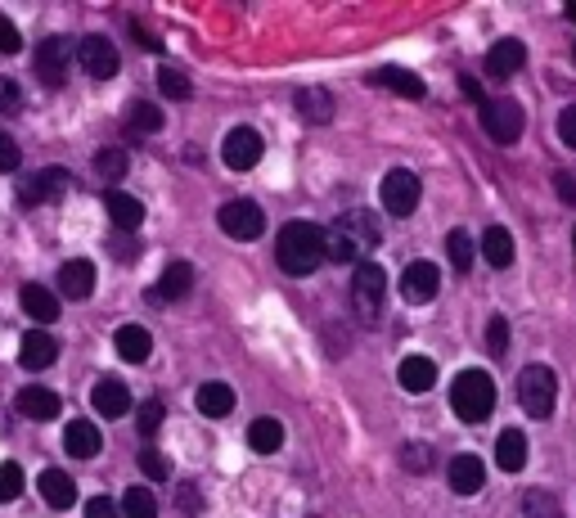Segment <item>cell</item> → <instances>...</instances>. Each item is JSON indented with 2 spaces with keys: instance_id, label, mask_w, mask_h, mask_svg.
<instances>
[{
  "instance_id": "obj_1",
  "label": "cell",
  "mask_w": 576,
  "mask_h": 518,
  "mask_svg": "<svg viewBox=\"0 0 576 518\" xmlns=\"http://www.w3.org/2000/svg\"><path fill=\"white\" fill-rule=\"evenodd\" d=\"M324 235V253L333 257V262H360L365 253H374V244H378V221H374V212H342L338 221H333L329 230H320Z\"/></svg>"
},
{
  "instance_id": "obj_2",
  "label": "cell",
  "mask_w": 576,
  "mask_h": 518,
  "mask_svg": "<svg viewBox=\"0 0 576 518\" xmlns=\"http://www.w3.org/2000/svg\"><path fill=\"white\" fill-rule=\"evenodd\" d=\"M275 262L284 275H311L324 262V235L311 221H288L275 239Z\"/></svg>"
},
{
  "instance_id": "obj_3",
  "label": "cell",
  "mask_w": 576,
  "mask_h": 518,
  "mask_svg": "<svg viewBox=\"0 0 576 518\" xmlns=\"http://www.w3.org/2000/svg\"><path fill=\"white\" fill-rule=\"evenodd\" d=\"M450 406H455V415L464 419V424H482V419L495 410V383H491V374H486V370L455 374V383H450Z\"/></svg>"
},
{
  "instance_id": "obj_4",
  "label": "cell",
  "mask_w": 576,
  "mask_h": 518,
  "mask_svg": "<svg viewBox=\"0 0 576 518\" xmlns=\"http://www.w3.org/2000/svg\"><path fill=\"white\" fill-rule=\"evenodd\" d=\"M351 307H356L360 320L383 316V307H387V275H383V266L356 262V275H351Z\"/></svg>"
},
{
  "instance_id": "obj_5",
  "label": "cell",
  "mask_w": 576,
  "mask_h": 518,
  "mask_svg": "<svg viewBox=\"0 0 576 518\" xmlns=\"http://www.w3.org/2000/svg\"><path fill=\"white\" fill-rule=\"evenodd\" d=\"M518 397L531 419H549L554 415V401H558L554 370H549V365H527V370L518 374Z\"/></svg>"
},
{
  "instance_id": "obj_6",
  "label": "cell",
  "mask_w": 576,
  "mask_h": 518,
  "mask_svg": "<svg viewBox=\"0 0 576 518\" xmlns=\"http://www.w3.org/2000/svg\"><path fill=\"white\" fill-rule=\"evenodd\" d=\"M216 221H221V230L230 239H239V244H252V239L266 230V212H261L252 199H230L221 212H216Z\"/></svg>"
},
{
  "instance_id": "obj_7",
  "label": "cell",
  "mask_w": 576,
  "mask_h": 518,
  "mask_svg": "<svg viewBox=\"0 0 576 518\" xmlns=\"http://www.w3.org/2000/svg\"><path fill=\"white\" fill-rule=\"evenodd\" d=\"M419 176L405 172V167H392V172L383 176V190H378V199H383V208L392 212V217H410L414 208H419Z\"/></svg>"
},
{
  "instance_id": "obj_8",
  "label": "cell",
  "mask_w": 576,
  "mask_h": 518,
  "mask_svg": "<svg viewBox=\"0 0 576 518\" xmlns=\"http://www.w3.org/2000/svg\"><path fill=\"white\" fill-rule=\"evenodd\" d=\"M482 131L495 145H513L522 136V104L513 100H482Z\"/></svg>"
},
{
  "instance_id": "obj_9",
  "label": "cell",
  "mask_w": 576,
  "mask_h": 518,
  "mask_svg": "<svg viewBox=\"0 0 576 518\" xmlns=\"http://www.w3.org/2000/svg\"><path fill=\"white\" fill-rule=\"evenodd\" d=\"M68 185H72L68 167H41L32 181L18 185V203H23V208H41V203L63 199V194H68Z\"/></svg>"
},
{
  "instance_id": "obj_10",
  "label": "cell",
  "mask_w": 576,
  "mask_h": 518,
  "mask_svg": "<svg viewBox=\"0 0 576 518\" xmlns=\"http://www.w3.org/2000/svg\"><path fill=\"white\" fill-rule=\"evenodd\" d=\"M221 163L230 167V172H252V167L261 163V136L252 127H234L221 145Z\"/></svg>"
},
{
  "instance_id": "obj_11",
  "label": "cell",
  "mask_w": 576,
  "mask_h": 518,
  "mask_svg": "<svg viewBox=\"0 0 576 518\" xmlns=\"http://www.w3.org/2000/svg\"><path fill=\"white\" fill-rule=\"evenodd\" d=\"M77 59H81V68H86L95 82H108V77H117V68H122V59H117V46H113L108 37H81Z\"/></svg>"
},
{
  "instance_id": "obj_12",
  "label": "cell",
  "mask_w": 576,
  "mask_h": 518,
  "mask_svg": "<svg viewBox=\"0 0 576 518\" xmlns=\"http://www.w3.org/2000/svg\"><path fill=\"white\" fill-rule=\"evenodd\" d=\"M68 59H72V41L68 37H50L36 50V77L41 86H63L68 82Z\"/></svg>"
},
{
  "instance_id": "obj_13",
  "label": "cell",
  "mask_w": 576,
  "mask_h": 518,
  "mask_svg": "<svg viewBox=\"0 0 576 518\" xmlns=\"http://www.w3.org/2000/svg\"><path fill=\"white\" fill-rule=\"evenodd\" d=\"M441 289V271L432 262H410L401 275V298L410 302V307H423V302H432Z\"/></svg>"
},
{
  "instance_id": "obj_14",
  "label": "cell",
  "mask_w": 576,
  "mask_h": 518,
  "mask_svg": "<svg viewBox=\"0 0 576 518\" xmlns=\"http://www.w3.org/2000/svg\"><path fill=\"white\" fill-rule=\"evenodd\" d=\"M522 64H527V46H522L518 37H504L500 46L486 50V77H491V82H509V77H518Z\"/></svg>"
},
{
  "instance_id": "obj_15",
  "label": "cell",
  "mask_w": 576,
  "mask_h": 518,
  "mask_svg": "<svg viewBox=\"0 0 576 518\" xmlns=\"http://www.w3.org/2000/svg\"><path fill=\"white\" fill-rule=\"evenodd\" d=\"M59 293H63V298H72V302L90 298V293H95V266H90L86 257H72V262H63Z\"/></svg>"
},
{
  "instance_id": "obj_16",
  "label": "cell",
  "mask_w": 576,
  "mask_h": 518,
  "mask_svg": "<svg viewBox=\"0 0 576 518\" xmlns=\"http://www.w3.org/2000/svg\"><path fill=\"white\" fill-rule=\"evenodd\" d=\"M18 361H23L27 370H50V365L59 361V343H54V334H45V329H27Z\"/></svg>"
},
{
  "instance_id": "obj_17",
  "label": "cell",
  "mask_w": 576,
  "mask_h": 518,
  "mask_svg": "<svg viewBox=\"0 0 576 518\" xmlns=\"http://www.w3.org/2000/svg\"><path fill=\"white\" fill-rule=\"evenodd\" d=\"M446 482H450V491H459V496H473V491H482V482H486V464L477 460V455H455L446 469Z\"/></svg>"
},
{
  "instance_id": "obj_18",
  "label": "cell",
  "mask_w": 576,
  "mask_h": 518,
  "mask_svg": "<svg viewBox=\"0 0 576 518\" xmlns=\"http://www.w3.org/2000/svg\"><path fill=\"white\" fill-rule=\"evenodd\" d=\"M36 491H41V500L50 509H72V505H77V482H72L63 469H45L41 478H36Z\"/></svg>"
},
{
  "instance_id": "obj_19",
  "label": "cell",
  "mask_w": 576,
  "mask_h": 518,
  "mask_svg": "<svg viewBox=\"0 0 576 518\" xmlns=\"http://www.w3.org/2000/svg\"><path fill=\"white\" fill-rule=\"evenodd\" d=\"M99 446H104V437H99V428L90 424V419H72L68 433H63V451H68L72 460H95Z\"/></svg>"
},
{
  "instance_id": "obj_20",
  "label": "cell",
  "mask_w": 576,
  "mask_h": 518,
  "mask_svg": "<svg viewBox=\"0 0 576 518\" xmlns=\"http://www.w3.org/2000/svg\"><path fill=\"white\" fill-rule=\"evenodd\" d=\"M14 406H18V415H27V419H36V424H45V419H54L59 415V406L63 401L54 397L50 388H41V383H32V388H23L14 397Z\"/></svg>"
},
{
  "instance_id": "obj_21",
  "label": "cell",
  "mask_w": 576,
  "mask_h": 518,
  "mask_svg": "<svg viewBox=\"0 0 576 518\" xmlns=\"http://www.w3.org/2000/svg\"><path fill=\"white\" fill-rule=\"evenodd\" d=\"M189 289H194V266H189V262H171L167 271L158 275V284H153V302H180Z\"/></svg>"
},
{
  "instance_id": "obj_22",
  "label": "cell",
  "mask_w": 576,
  "mask_h": 518,
  "mask_svg": "<svg viewBox=\"0 0 576 518\" xmlns=\"http://www.w3.org/2000/svg\"><path fill=\"white\" fill-rule=\"evenodd\" d=\"M90 401H95V410L104 419H122L126 410H131V392H126L122 379H99L95 392H90Z\"/></svg>"
},
{
  "instance_id": "obj_23",
  "label": "cell",
  "mask_w": 576,
  "mask_h": 518,
  "mask_svg": "<svg viewBox=\"0 0 576 518\" xmlns=\"http://www.w3.org/2000/svg\"><path fill=\"white\" fill-rule=\"evenodd\" d=\"M104 208H108V221L117 230H140L144 226V203L135 194H122V190H108L104 194Z\"/></svg>"
},
{
  "instance_id": "obj_24",
  "label": "cell",
  "mask_w": 576,
  "mask_h": 518,
  "mask_svg": "<svg viewBox=\"0 0 576 518\" xmlns=\"http://www.w3.org/2000/svg\"><path fill=\"white\" fill-rule=\"evenodd\" d=\"M18 302H23V311L36 325H54V320H59V298H54V289H45V284H23Z\"/></svg>"
},
{
  "instance_id": "obj_25",
  "label": "cell",
  "mask_w": 576,
  "mask_h": 518,
  "mask_svg": "<svg viewBox=\"0 0 576 518\" xmlns=\"http://www.w3.org/2000/svg\"><path fill=\"white\" fill-rule=\"evenodd\" d=\"M113 347H117L122 361L144 365V361H149V352H153V338H149V329H144V325H122L113 334Z\"/></svg>"
},
{
  "instance_id": "obj_26",
  "label": "cell",
  "mask_w": 576,
  "mask_h": 518,
  "mask_svg": "<svg viewBox=\"0 0 576 518\" xmlns=\"http://www.w3.org/2000/svg\"><path fill=\"white\" fill-rule=\"evenodd\" d=\"M369 82H374V86H383V91L405 95V100H423V95H428V86H423L414 73H405V68H378V73L369 77Z\"/></svg>"
},
{
  "instance_id": "obj_27",
  "label": "cell",
  "mask_w": 576,
  "mask_h": 518,
  "mask_svg": "<svg viewBox=\"0 0 576 518\" xmlns=\"http://www.w3.org/2000/svg\"><path fill=\"white\" fill-rule=\"evenodd\" d=\"M198 410H203V415L207 419H225V415H230V410H234V388H230V383H203V388H198Z\"/></svg>"
},
{
  "instance_id": "obj_28",
  "label": "cell",
  "mask_w": 576,
  "mask_h": 518,
  "mask_svg": "<svg viewBox=\"0 0 576 518\" xmlns=\"http://www.w3.org/2000/svg\"><path fill=\"white\" fill-rule=\"evenodd\" d=\"M297 113H302L311 127H320V122L333 118V95L324 91V86H306V91H297Z\"/></svg>"
},
{
  "instance_id": "obj_29",
  "label": "cell",
  "mask_w": 576,
  "mask_h": 518,
  "mask_svg": "<svg viewBox=\"0 0 576 518\" xmlns=\"http://www.w3.org/2000/svg\"><path fill=\"white\" fill-rule=\"evenodd\" d=\"M495 460H500L504 473H518L522 464H527V437H522L518 428H504L500 442H495Z\"/></svg>"
},
{
  "instance_id": "obj_30",
  "label": "cell",
  "mask_w": 576,
  "mask_h": 518,
  "mask_svg": "<svg viewBox=\"0 0 576 518\" xmlns=\"http://www.w3.org/2000/svg\"><path fill=\"white\" fill-rule=\"evenodd\" d=\"M437 383V365L428 356H405L401 361V388L405 392H428Z\"/></svg>"
},
{
  "instance_id": "obj_31",
  "label": "cell",
  "mask_w": 576,
  "mask_h": 518,
  "mask_svg": "<svg viewBox=\"0 0 576 518\" xmlns=\"http://www.w3.org/2000/svg\"><path fill=\"white\" fill-rule=\"evenodd\" d=\"M248 446H252L257 455H275L279 446H284V424H279V419H252Z\"/></svg>"
},
{
  "instance_id": "obj_32",
  "label": "cell",
  "mask_w": 576,
  "mask_h": 518,
  "mask_svg": "<svg viewBox=\"0 0 576 518\" xmlns=\"http://www.w3.org/2000/svg\"><path fill=\"white\" fill-rule=\"evenodd\" d=\"M482 257L495 266V271H504V266H513V235L504 226H491L482 235Z\"/></svg>"
},
{
  "instance_id": "obj_33",
  "label": "cell",
  "mask_w": 576,
  "mask_h": 518,
  "mask_svg": "<svg viewBox=\"0 0 576 518\" xmlns=\"http://www.w3.org/2000/svg\"><path fill=\"white\" fill-rule=\"evenodd\" d=\"M117 509H122V518H158V500L149 487H131Z\"/></svg>"
},
{
  "instance_id": "obj_34",
  "label": "cell",
  "mask_w": 576,
  "mask_h": 518,
  "mask_svg": "<svg viewBox=\"0 0 576 518\" xmlns=\"http://www.w3.org/2000/svg\"><path fill=\"white\" fill-rule=\"evenodd\" d=\"M473 253H477V244L468 239V230H450V235H446V257H450V266H455L459 275L473 266Z\"/></svg>"
},
{
  "instance_id": "obj_35",
  "label": "cell",
  "mask_w": 576,
  "mask_h": 518,
  "mask_svg": "<svg viewBox=\"0 0 576 518\" xmlns=\"http://www.w3.org/2000/svg\"><path fill=\"white\" fill-rule=\"evenodd\" d=\"M522 518H563V505H558L554 491H527L522 496Z\"/></svg>"
},
{
  "instance_id": "obj_36",
  "label": "cell",
  "mask_w": 576,
  "mask_h": 518,
  "mask_svg": "<svg viewBox=\"0 0 576 518\" xmlns=\"http://www.w3.org/2000/svg\"><path fill=\"white\" fill-rule=\"evenodd\" d=\"M126 122H131V131H140V136H149V131H162V109L149 100H135L131 109H126Z\"/></svg>"
},
{
  "instance_id": "obj_37",
  "label": "cell",
  "mask_w": 576,
  "mask_h": 518,
  "mask_svg": "<svg viewBox=\"0 0 576 518\" xmlns=\"http://www.w3.org/2000/svg\"><path fill=\"white\" fill-rule=\"evenodd\" d=\"M126 167H131L126 149H99V154H95V172L104 176V181H122Z\"/></svg>"
},
{
  "instance_id": "obj_38",
  "label": "cell",
  "mask_w": 576,
  "mask_h": 518,
  "mask_svg": "<svg viewBox=\"0 0 576 518\" xmlns=\"http://www.w3.org/2000/svg\"><path fill=\"white\" fill-rule=\"evenodd\" d=\"M158 91L167 95V100H189V95H194V86H189V77L180 73V68H162V73H158Z\"/></svg>"
},
{
  "instance_id": "obj_39",
  "label": "cell",
  "mask_w": 576,
  "mask_h": 518,
  "mask_svg": "<svg viewBox=\"0 0 576 518\" xmlns=\"http://www.w3.org/2000/svg\"><path fill=\"white\" fill-rule=\"evenodd\" d=\"M162 419H167V406H162L158 397H149L140 410H135V424H140V437H153V433H158Z\"/></svg>"
},
{
  "instance_id": "obj_40",
  "label": "cell",
  "mask_w": 576,
  "mask_h": 518,
  "mask_svg": "<svg viewBox=\"0 0 576 518\" xmlns=\"http://www.w3.org/2000/svg\"><path fill=\"white\" fill-rule=\"evenodd\" d=\"M23 496V469H18L14 460H5L0 464V505H5V500H18Z\"/></svg>"
},
{
  "instance_id": "obj_41",
  "label": "cell",
  "mask_w": 576,
  "mask_h": 518,
  "mask_svg": "<svg viewBox=\"0 0 576 518\" xmlns=\"http://www.w3.org/2000/svg\"><path fill=\"white\" fill-rule=\"evenodd\" d=\"M0 113H5V118L23 113V86H18L14 77H0Z\"/></svg>"
},
{
  "instance_id": "obj_42",
  "label": "cell",
  "mask_w": 576,
  "mask_h": 518,
  "mask_svg": "<svg viewBox=\"0 0 576 518\" xmlns=\"http://www.w3.org/2000/svg\"><path fill=\"white\" fill-rule=\"evenodd\" d=\"M401 464H405L410 473H428V469H432V446L405 442V446H401Z\"/></svg>"
},
{
  "instance_id": "obj_43",
  "label": "cell",
  "mask_w": 576,
  "mask_h": 518,
  "mask_svg": "<svg viewBox=\"0 0 576 518\" xmlns=\"http://www.w3.org/2000/svg\"><path fill=\"white\" fill-rule=\"evenodd\" d=\"M140 469H144V478H153V482H167L171 478L167 455H158L153 446H144V451H140Z\"/></svg>"
},
{
  "instance_id": "obj_44",
  "label": "cell",
  "mask_w": 576,
  "mask_h": 518,
  "mask_svg": "<svg viewBox=\"0 0 576 518\" xmlns=\"http://www.w3.org/2000/svg\"><path fill=\"white\" fill-rule=\"evenodd\" d=\"M486 352H491V356L509 352V320H504V316H495L491 325H486Z\"/></svg>"
},
{
  "instance_id": "obj_45",
  "label": "cell",
  "mask_w": 576,
  "mask_h": 518,
  "mask_svg": "<svg viewBox=\"0 0 576 518\" xmlns=\"http://www.w3.org/2000/svg\"><path fill=\"white\" fill-rule=\"evenodd\" d=\"M558 140H563L567 149H576V104H567V109L558 113Z\"/></svg>"
},
{
  "instance_id": "obj_46",
  "label": "cell",
  "mask_w": 576,
  "mask_h": 518,
  "mask_svg": "<svg viewBox=\"0 0 576 518\" xmlns=\"http://www.w3.org/2000/svg\"><path fill=\"white\" fill-rule=\"evenodd\" d=\"M18 46H23L18 28L9 23V14H0V55H18Z\"/></svg>"
},
{
  "instance_id": "obj_47",
  "label": "cell",
  "mask_w": 576,
  "mask_h": 518,
  "mask_svg": "<svg viewBox=\"0 0 576 518\" xmlns=\"http://www.w3.org/2000/svg\"><path fill=\"white\" fill-rule=\"evenodd\" d=\"M86 518H122V509H117V500H108V496H90Z\"/></svg>"
},
{
  "instance_id": "obj_48",
  "label": "cell",
  "mask_w": 576,
  "mask_h": 518,
  "mask_svg": "<svg viewBox=\"0 0 576 518\" xmlns=\"http://www.w3.org/2000/svg\"><path fill=\"white\" fill-rule=\"evenodd\" d=\"M18 167V145L9 131H0V172H14Z\"/></svg>"
},
{
  "instance_id": "obj_49",
  "label": "cell",
  "mask_w": 576,
  "mask_h": 518,
  "mask_svg": "<svg viewBox=\"0 0 576 518\" xmlns=\"http://www.w3.org/2000/svg\"><path fill=\"white\" fill-rule=\"evenodd\" d=\"M554 190H558V199H563L567 208H576V176L572 172H558L554 176Z\"/></svg>"
},
{
  "instance_id": "obj_50",
  "label": "cell",
  "mask_w": 576,
  "mask_h": 518,
  "mask_svg": "<svg viewBox=\"0 0 576 518\" xmlns=\"http://www.w3.org/2000/svg\"><path fill=\"white\" fill-rule=\"evenodd\" d=\"M180 509H185V514H198V509H203V500H198V491L189 487V482L180 487Z\"/></svg>"
},
{
  "instance_id": "obj_51",
  "label": "cell",
  "mask_w": 576,
  "mask_h": 518,
  "mask_svg": "<svg viewBox=\"0 0 576 518\" xmlns=\"http://www.w3.org/2000/svg\"><path fill=\"white\" fill-rule=\"evenodd\" d=\"M131 32H135V41H140V46H144V50H162V41H158V37H153V32H144V28H140V23H131Z\"/></svg>"
},
{
  "instance_id": "obj_52",
  "label": "cell",
  "mask_w": 576,
  "mask_h": 518,
  "mask_svg": "<svg viewBox=\"0 0 576 518\" xmlns=\"http://www.w3.org/2000/svg\"><path fill=\"white\" fill-rule=\"evenodd\" d=\"M459 91H464L468 100H477V104H482V86H477L473 77H464V82H459Z\"/></svg>"
},
{
  "instance_id": "obj_53",
  "label": "cell",
  "mask_w": 576,
  "mask_h": 518,
  "mask_svg": "<svg viewBox=\"0 0 576 518\" xmlns=\"http://www.w3.org/2000/svg\"><path fill=\"white\" fill-rule=\"evenodd\" d=\"M567 19H572V23H576V0H572V5H567Z\"/></svg>"
},
{
  "instance_id": "obj_54",
  "label": "cell",
  "mask_w": 576,
  "mask_h": 518,
  "mask_svg": "<svg viewBox=\"0 0 576 518\" xmlns=\"http://www.w3.org/2000/svg\"><path fill=\"white\" fill-rule=\"evenodd\" d=\"M572 248H576V235H572Z\"/></svg>"
},
{
  "instance_id": "obj_55",
  "label": "cell",
  "mask_w": 576,
  "mask_h": 518,
  "mask_svg": "<svg viewBox=\"0 0 576 518\" xmlns=\"http://www.w3.org/2000/svg\"><path fill=\"white\" fill-rule=\"evenodd\" d=\"M572 59H576V46H572Z\"/></svg>"
}]
</instances>
